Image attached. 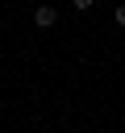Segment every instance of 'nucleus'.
<instances>
[{"instance_id":"7ed1b4c3","label":"nucleus","mask_w":125,"mask_h":133,"mask_svg":"<svg viewBox=\"0 0 125 133\" xmlns=\"http://www.w3.org/2000/svg\"><path fill=\"white\" fill-rule=\"evenodd\" d=\"M113 17H117V25H125V4H117V12H113Z\"/></svg>"},{"instance_id":"f257e3e1","label":"nucleus","mask_w":125,"mask_h":133,"mask_svg":"<svg viewBox=\"0 0 125 133\" xmlns=\"http://www.w3.org/2000/svg\"><path fill=\"white\" fill-rule=\"evenodd\" d=\"M33 21H38V25H42V29H50V25H54V21H58V12H54V8H50V4H42V8H38V12H33Z\"/></svg>"},{"instance_id":"f03ea898","label":"nucleus","mask_w":125,"mask_h":133,"mask_svg":"<svg viewBox=\"0 0 125 133\" xmlns=\"http://www.w3.org/2000/svg\"><path fill=\"white\" fill-rule=\"evenodd\" d=\"M71 4H75L79 12H88V8H92V0H71Z\"/></svg>"}]
</instances>
